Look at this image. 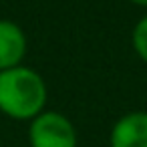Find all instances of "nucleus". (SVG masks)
<instances>
[{"mask_svg": "<svg viewBox=\"0 0 147 147\" xmlns=\"http://www.w3.org/2000/svg\"><path fill=\"white\" fill-rule=\"evenodd\" d=\"M111 147H147V113L123 115L111 129Z\"/></svg>", "mask_w": 147, "mask_h": 147, "instance_id": "nucleus-3", "label": "nucleus"}, {"mask_svg": "<svg viewBox=\"0 0 147 147\" xmlns=\"http://www.w3.org/2000/svg\"><path fill=\"white\" fill-rule=\"evenodd\" d=\"M47 103L45 79L28 69L14 67L0 71V111L12 119H34Z\"/></svg>", "mask_w": 147, "mask_h": 147, "instance_id": "nucleus-1", "label": "nucleus"}, {"mask_svg": "<svg viewBox=\"0 0 147 147\" xmlns=\"http://www.w3.org/2000/svg\"><path fill=\"white\" fill-rule=\"evenodd\" d=\"M28 137L32 147H77L73 123L57 111H42L36 115L30 123Z\"/></svg>", "mask_w": 147, "mask_h": 147, "instance_id": "nucleus-2", "label": "nucleus"}, {"mask_svg": "<svg viewBox=\"0 0 147 147\" xmlns=\"http://www.w3.org/2000/svg\"><path fill=\"white\" fill-rule=\"evenodd\" d=\"M133 49L147 63V16H143L133 28Z\"/></svg>", "mask_w": 147, "mask_h": 147, "instance_id": "nucleus-5", "label": "nucleus"}, {"mask_svg": "<svg viewBox=\"0 0 147 147\" xmlns=\"http://www.w3.org/2000/svg\"><path fill=\"white\" fill-rule=\"evenodd\" d=\"M26 55V36L12 20H0V71L20 65Z\"/></svg>", "mask_w": 147, "mask_h": 147, "instance_id": "nucleus-4", "label": "nucleus"}, {"mask_svg": "<svg viewBox=\"0 0 147 147\" xmlns=\"http://www.w3.org/2000/svg\"><path fill=\"white\" fill-rule=\"evenodd\" d=\"M133 4H139V6H147V0H131Z\"/></svg>", "mask_w": 147, "mask_h": 147, "instance_id": "nucleus-6", "label": "nucleus"}]
</instances>
